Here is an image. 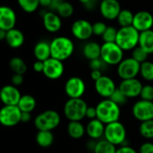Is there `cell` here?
<instances>
[{"mask_svg": "<svg viewBox=\"0 0 153 153\" xmlns=\"http://www.w3.org/2000/svg\"><path fill=\"white\" fill-rule=\"evenodd\" d=\"M143 87V83L138 79L133 78V79L122 80L118 89L128 99H134L140 96Z\"/></svg>", "mask_w": 153, "mask_h": 153, "instance_id": "16", "label": "cell"}, {"mask_svg": "<svg viewBox=\"0 0 153 153\" xmlns=\"http://www.w3.org/2000/svg\"><path fill=\"white\" fill-rule=\"evenodd\" d=\"M102 75H103L102 74V72L101 71H99V70H91V78L94 82L98 81Z\"/></svg>", "mask_w": 153, "mask_h": 153, "instance_id": "48", "label": "cell"}, {"mask_svg": "<svg viewBox=\"0 0 153 153\" xmlns=\"http://www.w3.org/2000/svg\"><path fill=\"white\" fill-rule=\"evenodd\" d=\"M86 117L89 118L90 120L97 118V109L96 107H88L87 111H86Z\"/></svg>", "mask_w": 153, "mask_h": 153, "instance_id": "44", "label": "cell"}, {"mask_svg": "<svg viewBox=\"0 0 153 153\" xmlns=\"http://www.w3.org/2000/svg\"><path fill=\"white\" fill-rule=\"evenodd\" d=\"M100 53H101V46L98 42L89 41L83 46L82 54L90 61L96 58H100Z\"/></svg>", "mask_w": 153, "mask_h": 153, "instance_id": "24", "label": "cell"}, {"mask_svg": "<svg viewBox=\"0 0 153 153\" xmlns=\"http://www.w3.org/2000/svg\"><path fill=\"white\" fill-rule=\"evenodd\" d=\"M97 118L105 125L119 121L121 116L120 106L116 104L110 99H104L96 106Z\"/></svg>", "mask_w": 153, "mask_h": 153, "instance_id": "1", "label": "cell"}, {"mask_svg": "<svg viewBox=\"0 0 153 153\" xmlns=\"http://www.w3.org/2000/svg\"><path fill=\"white\" fill-rule=\"evenodd\" d=\"M144 51H146L149 55L153 54V30H149L146 31L140 32L139 38V45Z\"/></svg>", "mask_w": 153, "mask_h": 153, "instance_id": "25", "label": "cell"}, {"mask_svg": "<svg viewBox=\"0 0 153 153\" xmlns=\"http://www.w3.org/2000/svg\"><path fill=\"white\" fill-rule=\"evenodd\" d=\"M140 32L134 27H121L117 31L116 43L124 50H134L139 45Z\"/></svg>", "mask_w": 153, "mask_h": 153, "instance_id": "3", "label": "cell"}, {"mask_svg": "<svg viewBox=\"0 0 153 153\" xmlns=\"http://www.w3.org/2000/svg\"><path fill=\"white\" fill-rule=\"evenodd\" d=\"M100 58L108 65H118L124 59V50L116 42H104L101 45Z\"/></svg>", "mask_w": 153, "mask_h": 153, "instance_id": "6", "label": "cell"}, {"mask_svg": "<svg viewBox=\"0 0 153 153\" xmlns=\"http://www.w3.org/2000/svg\"><path fill=\"white\" fill-rule=\"evenodd\" d=\"M24 40L25 37L23 32L16 28L8 30L6 33L5 42L12 48H18L22 47L24 43Z\"/></svg>", "mask_w": 153, "mask_h": 153, "instance_id": "22", "label": "cell"}, {"mask_svg": "<svg viewBox=\"0 0 153 153\" xmlns=\"http://www.w3.org/2000/svg\"><path fill=\"white\" fill-rule=\"evenodd\" d=\"M106 125L98 118L90 120L86 126V134L92 140H98L104 137Z\"/></svg>", "mask_w": 153, "mask_h": 153, "instance_id": "21", "label": "cell"}, {"mask_svg": "<svg viewBox=\"0 0 153 153\" xmlns=\"http://www.w3.org/2000/svg\"><path fill=\"white\" fill-rule=\"evenodd\" d=\"M36 142L41 148H48L54 143V134L51 131H39L36 134Z\"/></svg>", "mask_w": 153, "mask_h": 153, "instance_id": "28", "label": "cell"}, {"mask_svg": "<svg viewBox=\"0 0 153 153\" xmlns=\"http://www.w3.org/2000/svg\"><path fill=\"white\" fill-rule=\"evenodd\" d=\"M117 31L114 26H108L106 31L104 32L102 36V39L104 42H116L117 36Z\"/></svg>", "mask_w": 153, "mask_h": 153, "instance_id": "36", "label": "cell"}, {"mask_svg": "<svg viewBox=\"0 0 153 153\" xmlns=\"http://www.w3.org/2000/svg\"><path fill=\"white\" fill-rule=\"evenodd\" d=\"M140 134L146 139H153V119L142 122L139 126Z\"/></svg>", "mask_w": 153, "mask_h": 153, "instance_id": "34", "label": "cell"}, {"mask_svg": "<svg viewBox=\"0 0 153 153\" xmlns=\"http://www.w3.org/2000/svg\"><path fill=\"white\" fill-rule=\"evenodd\" d=\"M96 143L97 142H95V140H91L88 143H87V149L91 152H94V149H95V146H96Z\"/></svg>", "mask_w": 153, "mask_h": 153, "instance_id": "50", "label": "cell"}, {"mask_svg": "<svg viewBox=\"0 0 153 153\" xmlns=\"http://www.w3.org/2000/svg\"><path fill=\"white\" fill-rule=\"evenodd\" d=\"M95 90L97 93L103 99H109L114 91L117 89L116 87L115 82L107 75H102L94 83Z\"/></svg>", "mask_w": 153, "mask_h": 153, "instance_id": "15", "label": "cell"}, {"mask_svg": "<svg viewBox=\"0 0 153 153\" xmlns=\"http://www.w3.org/2000/svg\"><path fill=\"white\" fill-rule=\"evenodd\" d=\"M22 111L18 106H4L0 110V123L5 127H13L21 122Z\"/></svg>", "mask_w": 153, "mask_h": 153, "instance_id": "9", "label": "cell"}, {"mask_svg": "<svg viewBox=\"0 0 153 153\" xmlns=\"http://www.w3.org/2000/svg\"><path fill=\"white\" fill-rule=\"evenodd\" d=\"M17 106L22 112L31 113L37 106V101L33 96L30 94H25L22 96Z\"/></svg>", "mask_w": 153, "mask_h": 153, "instance_id": "27", "label": "cell"}, {"mask_svg": "<svg viewBox=\"0 0 153 153\" xmlns=\"http://www.w3.org/2000/svg\"><path fill=\"white\" fill-rule=\"evenodd\" d=\"M19 6L28 13H34L39 6V0H17Z\"/></svg>", "mask_w": 153, "mask_h": 153, "instance_id": "33", "label": "cell"}, {"mask_svg": "<svg viewBox=\"0 0 153 153\" xmlns=\"http://www.w3.org/2000/svg\"><path fill=\"white\" fill-rule=\"evenodd\" d=\"M105 65H108L100 57L90 61V68H91V70H99V71L102 72Z\"/></svg>", "mask_w": 153, "mask_h": 153, "instance_id": "41", "label": "cell"}, {"mask_svg": "<svg viewBox=\"0 0 153 153\" xmlns=\"http://www.w3.org/2000/svg\"><path fill=\"white\" fill-rule=\"evenodd\" d=\"M43 26L50 33H56L59 31L62 28V20L61 17L52 11H46L42 16Z\"/></svg>", "mask_w": 153, "mask_h": 153, "instance_id": "20", "label": "cell"}, {"mask_svg": "<svg viewBox=\"0 0 153 153\" xmlns=\"http://www.w3.org/2000/svg\"><path fill=\"white\" fill-rule=\"evenodd\" d=\"M141 100H149V101H153V86L147 84L143 85L141 94H140Z\"/></svg>", "mask_w": 153, "mask_h": 153, "instance_id": "39", "label": "cell"}, {"mask_svg": "<svg viewBox=\"0 0 153 153\" xmlns=\"http://www.w3.org/2000/svg\"><path fill=\"white\" fill-rule=\"evenodd\" d=\"M51 57L65 61L72 56L74 51V44L71 39L59 36L53 39L50 42Z\"/></svg>", "mask_w": 153, "mask_h": 153, "instance_id": "2", "label": "cell"}, {"mask_svg": "<svg viewBox=\"0 0 153 153\" xmlns=\"http://www.w3.org/2000/svg\"><path fill=\"white\" fill-rule=\"evenodd\" d=\"M23 75L22 74H13L11 77V82L13 85L14 86H20L23 83Z\"/></svg>", "mask_w": 153, "mask_h": 153, "instance_id": "42", "label": "cell"}, {"mask_svg": "<svg viewBox=\"0 0 153 153\" xmlns=\"http://www.w3.org/2000/svg\"><path fill=\"white\" fill-rule=\"evenodd\" d=\"M104 139L116 146L126 145V129L125 126L119 121L106 125Z\"/></svg>", "mask_w": 153, "mask_h": 153, "instance_id": "7", "label": "cell"}, {"mask_svg": "<svg viewBox=\"0 0 153 153\" xmlns=\"http://www.w3.org/2000/svg\"><path fill=\"white\" fill-rule=\"evenodd\" d=\"M22 96L20 91L13 84L4 85L0 91V99L4 106H17Z\"/></svg>", "mask_w": 153, "mask_h": 153, "instance_id": "14", "label": "cell"}, {"mask_svg": "<svg viewBox=\"0 0 153 153\" xmlns=\"http://www.w3.org/2000/svg\"><path fill=\"white\" fill-rule=\"evenodd\" d=\"M9 66L13 74H19L23 75L27 71V65L24 60L19 56L13 57L9 62Z\"/></svg>", "mask_w": 153, "mask_h": 153, "instance_id": "29", "label": "cell"}, {"mask_svg": "<svg viewBox=\"0 0 153 153\" xmlns=\"http://www.w3.org/2000/svg\"><path fill=\"white\" fill-rule=\"evenodd\" d=\"M133 26L139 31L152 30L153 26V15L148 11H140L134 13Z\"/></svg>", "mask_w": 153, "mask_h": 153, "instance_id": "19", "label": "cell"}, {"mask_svg": "<svg viewBox=\"0 0 153 153\" xmlns=\"http://www.w3.org/2000/svg\"><path fill=\"white\" fill-rule=\"evenodd\" d=\"M117 150L116 145L103 139L97 142L93 153H116Z\"/></svg>", "mask_w": 153, "mask_h": 153, "instance_id": "31", "label": "cell"}, {"mask_svg": "<svg viewBox=\"0 0 153 153\" xmlns=\"http://www.w3.org/2000/svg\"><path fill=\"white\" fill-rule=\"evenodd\" d=\"M148 56H149V54L146 51H144L142 48H140L139 46L136 47L132 52V57L134 59H135L137 62H139L140 64H143L145 61H147Z\"/></svg>", "mask_w": 153, "mask_h": 153, "instance_id": "37", "label": "cell"}, {"mask_svg": "<svg viewBox=\"0 0 153 153\" xmlns=\"http://www.w3.org/2000/svg\"><path fill=\"white\" fill-rule=\"evenodd\" d=\"M121 6L118 0H103L100 1V11L103 18L107 20H115L121 12Z\"/></svg>", "mask_w": 153, "mask_h": 153, "instance_id": "17", "label": "cell"}, {"mask_svg": "<svg viewBox=\"0 0 153 153\" xmlns=\"http://www.w3.org/2000/svg\"><path fill=\"white\" fill-rule=\"evenodd\" d=\"M100 1H103V0H100Z\"/></svg>", "mask_w": 153, "mask_h": 153, "instance_id": "54", "label": "cell"}, {"mask_svg": "<svg viewBox=\"0 0 153 153\" xmlns=\"http://www.w3.org/2000/svg\"><path fill=\"white\" fill-rule=\"evenodd\" d=\"M118 1H119V0H118Z\"/></svg>", "mask_w": 153, "mask_h": 153, "instance_id": "55", "label": "cell"}, {"mask_svg": "<svg viewBox=\"0 0 153 153\" xmlns=\"http://www.w3.org/2000/svg\"><path fill=\"white\" fill-rule=\"evenodd\" d=\"M74 6L71 3L64 1L61 5L58 7L56 13L62 18H69L74 14Z\"/></svg>", "mask_w": 153, "mask_h": 153, "instance_id": "35", "label": "cell"}, {"mask_svg": "<svg viewBox=\"0 0 153 153\" xmlns=\"http://www.w3.org/2000/svg\"><path fill=\"white\" fill-rule=\"evenodd\" d=\"M65 72V66L62 61L50 57L44 62L43 74L50 80L59 79Z\"/></svg>", "mask_w": 153, "mask_h": 153, "instance_id": "13", "label": "cell"}, {"mask_svg": "<svg viewBox=\"0 0 153 153\" xmlns=\"http://www.w3.org/2000/svg\"><path fill=\"white\" fill-rule=\"evenodd\" d=\"M71 31L74 37L79 40H87L93 35L92 24L85 19L74 22L71 26Z\"/></svg>", "mask_w": 153, "mask_h": 153, "instance_id": "12", "label": "cell"}, {"mask_svg": "<svg viewBox=\"0 0 153 153\" xmlns=\"http://www.w3.org/2000/svg\"><path fill=\"white\" fill-rule=\"evenodd\" d=\"M17 21L16 13L10 6L3 5L0 7V30L6 31L15 27Z\"/></svg>", "mask_w": 153, "mask_h": 153, "instance_id": "18", "label": "cell"}, {"mask_svg": "<svg viewBox=\"0 0 153 153\" xmlns=\"http://www.w3.org/2000/svg\"><path fill=\"white\" fill-rule=\"evenodd\" d=\"M32 68L37 73H43V70H44V62L43 61H39V60L35 61L33 63Z\"/></svg>", "mask_w": 153, "mask_h": 153, "instance_id": "45", "label": "cell"}, {"mask_svg": "<svg viewBox=\"0 0 153 153\" xmlns=\"http://www.w3.org/2000/svg\"><path fill=\"white\" fill-rule=\"evenodd\" d=\"M85 91V82L78 76H73L69 78L65 84V91L69 99H80L83 96Z\"/></svg>", "mask_w": 153, "mask_h": 153, "instance_id": "11", "label": "cell"}, {"mask_svg": "<svg viewBox=\"0 0 153 153\" xmlns=\"http://www.w3.org/2000/svg\"><path fill=\"white\" fill-rule=\"evenodd\" d=\"M33 55L37 60L45 62L51 57L50 43L46 40H40L37 42L33 48Z\"/></svg>", "mask_w": 153, "mask_h": 153, "instance_id": "23", "label": "cell"}, {"mask_svg": "<svg viewBox=\"0 0 153 153\" xmlns=\"http://www.w3.org/2000/svg\"><path fill=\"white\" fill-rule=\"evenodd\" d=\"M139 153H153V143L151 142H146L143 143L140 147Z\"/></svg>", "mask_w": 153, "mask_h": 153, "instance_id": "43", "label": "cell"}, {"mask_svg": "<svg viewBox=\"0 0 153 153\" xmlns=\"http://www.w3.org/2000/svg\"><path fill=\"white\" fill-rule=\"evenodd\" d=\"M116 153H137V152H136V151H135L134 148L130 147L129 145H123V146H121L120 148H118V149L117 150V152Z\"/></svg>", "mask_w": 153, "mask_h": 153, "instance_id": "46", "label": "cell"}, {"mask_svg": "<svg viewBox=\"0 0 153 153\" xmlns=\"http://www.w3.org/2000/svg\"><path fill=\"white\" fill-rule=\"evenodd\" d=\"M140 74L141 76L148 81L152 82L153 81V62L151 61H145L144 63L141 64V69H140Z\"/></svg>", "mask_w": 153, "mask_h": 153, "instance_id": "32", "label": "cell"}, {"mask_svg": "<svg viewBox=\"0 0 153 153\" xmlns=\"http://www.w3.org/2000/svg\"><path fill=\"white\" fill-rule=\"evenodd\" d=\"M108 26L105 22H96L92 24V30H93V34L95 36H103L104 32L106 31Z\"/></svg>", "mask_w": 153, "mask_h": 153, "instance_id": "40", "label": "cell"}, {"mask_svg": "<svg viewBox=\"0 0 153 153\" xmlns=\"http://www.w3.org/2000/svg\"><path fill=\"white\" fill-rule=\"evenodd\" d=\"M133 116L135 119L145 122L148 120L153 119V101L140 100L134 105L132 108Z\"/></svg>", "mask_w": 153, "mask_h": 153, "instance_id": "10", "label": "cell"}, {"mask_svg": "<svg viewBox=\"0 0 153 153\" xmlns=\"http://www.w3.org/2000/svg\"><path fill=\"white\" fill-rule=\"evenodd\" d=\"M109 99L120 107L124 106L127 102V100H128V98L118 88L114 91V93L111 95V97Z\"/></svg>", "mask_w": 153, "mask_h": 153, "instance_id": "38", "label": "cell"}, {"mask_svg": "<svg viewBox=\"0 0 153 153\" xmlns=\"http://www.w3.org/2000/svg\"><path fill=\"white\" fill-rule=\"evenodd\" d=\"M60 122V115L56 110L48 109L35 117L34 126L38 131H52L59 126Z\"/></svg>", "mask_w": 153, "mask_h": 153, "instance_id": "5", "label": "cell"}, {"mask_svg": "<svg viewBox=\"0 0 153 153\" xmlns=\"http://www.w3.org/2000/svg\"><path fill=\"white\" fill-rule=\"evenodd\" d=\"M134 14L128 9H122L118 14L117 20L120 27H128L133 26Z\"/></svg>", "mask_w": 153, "mask_h": 153, "instance_id": "30", "label": "cell"}, {"mask_svg": "<svg viewBox=\"0 0 153 153\" xmlns=\"http://www.w3.org/2000/svg\"><path fill=\"white\" fill-rule=\"evenodd\" d=\"M88 105L85 100L80 99H69L64 107V114L69 121H82L86 117Z\"/></svg>", "mask_w": 153, "mask_h": 153, "instance_id": "4", "label": "cell"}, {"mask_svg": "<svg viewBox=\"0 0 153 153\" xmlns=\"http://www.w3.org/2000/svg\"><path fill=\"white\" fill-rule=\"evenodd\" d=\"M65 0H52L51 1V4L49 5V11H52V12H56L58 7L61 5V4L64 2Z\"/></svg>", "mask_w": 153, "mask_h": 153, "instance_id": "47", "label": "cell"}, {"mask_svg": "<svg viewBox=\"0 0 153 153\" xmlns=\"http://www.w3.org/2000/svg\"><path fill=\"white\" fill-rule=\"evenodd\" d=\"M141 64L133 57L123 59L117 65V74L122 80L136 78L140 74Z\"/></svg>", "mask_w": 153, "mask_h": 153, "instance_id": "8", "label": "cell"}, {"mask_svg": "<svg viewBox=\"0 0 153 153\" xmlns=\"http://www.w3.org/2000/svg\"><path fill=\"white\" fill-rule=\"evenodd\" d=\"M78 1H79L80 3H82L83 5H85L86 4H88V3H89L90 1H91V0H78Z\"/></svg>", "mask_w": 153, "mask_h": 153, "instance_id": "53", "label": "cell"}, {"mask_svg": "<svg viewBox=\"0 0 153 153\" xmlns=\"http://www.w3.org/2000/svg\"><path fill=\"white\" fill-rule=\"evenodd\" d=\"M86 132L81 121H70L67 126L68 135L73 139H81Z\"/></svg>", "mask_w": 153, "mask_h": 153, "instance_id": "26", "label": "cell"}, {"mask_svg": "<svg viewBox=\"0 0 153 153\" xmlns=\"http://www.w3.org/2000/svg\"><path fill=\"white\" fill-rule=\"evenodd\" d=\"M6 33H7V31H6V30H0V39H4V40H5Z\"/></svg>", "mask_w": 153, "mask_h": 153, "instance_id": "52", "label": "cell"}, {"mask_svg": "<svg viewBox=\"0 0 153 153\" xmlns=\"http://www.w3.org/2000/svg\"><path fill=\"white\" fill-rule=\"evenodd\" d=\"M51 1L52 0H39V5L48 8L50 4H51Z\"/></svg>", "mask_w": 153, "mask_h": 153, "instance_id": "51", "label": "cell"}, {"mask_svg": "<svg viewBox=\"0 0 153 153\" xmlns=\"http://www.w3.org/2000/svg\"><path fill=\"white\" fill-rule=\"evenodd\" d=\"M31 119V115L29 112H22V117H21V122L22 123H27Z\"/></svg>", "mask_w": 153, "mask_h": 153, "instance_id": "49", "label": "cell"}]
</instances>
